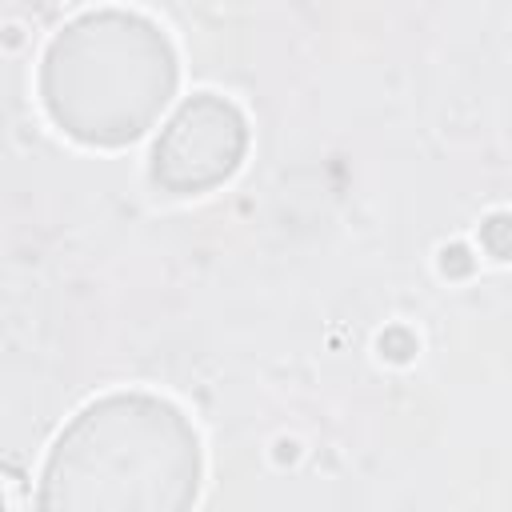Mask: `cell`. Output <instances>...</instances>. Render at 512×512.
I'll return each mask as SVG.
<instances>
[{"instance_id": "obj_1", "label": "cell", "mask_w": 512, "mask_h": 512, "mask_svg": "<svg viewBox=\"0 0 512 512\" xmlns=\"http://www.w3.org/2000/svg\"><path fill=\"white\" fill-rule=\"evenodd\" d=\"M200 448L184 412L148 392L88 404L52 444L40 508L180 512L196 500Z\"/></svg>"}, {"instance_id": "obj_2", "label": "cell", "mask_w": 512, "mask_h": 512, "mask_svg": "<svg viewBox=\"0 0 512 512\" xmlns=\"http://www.w3.org/2000/svg\"><path fill=\"white\" fill-rule=\"evenodd\" d=\"M176 88L168 36L136 12H88L44 52L40 96L48 116L96 148L132 144Z\"/></svg>"}, {"instance_id": "obj_3", "label": "cell", "mask_w": 512, "mask_h": 512, "mask_svg": "<svg viewBox=\"0 0 512 512\" xmlns=\"http://www.w3.org/2000/svg\"><path fill=\"white\" fill-rule=\"evenodd\" d=\"M244 144L248 132L240 108L224 96L200 92L160 132L152 152V180L176 196L208 192L236 172Z\"/></svg>"}]
</instances>
